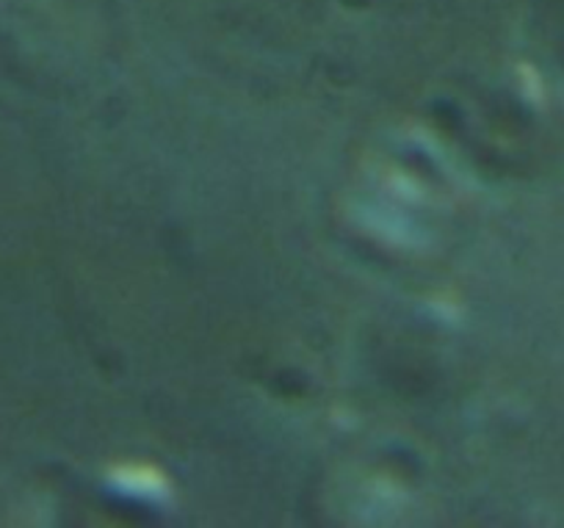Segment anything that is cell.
<instances>
[{"label":"cell","mask_w":564,"mask_h":528,"mask_svg":"<svg viewBox=\"0 0 564 528\" xmlns=\"http://www.w3.org/2000/svg\"><path fill=\"white\" fill-rule=\"evenodd\" d=\"M117 482L122 484L128 493H141V495H155L166 489L164 478H161L155 471H150V467H128L124 473H117Z\"/></svg>","instance_id":"obj_1"}]
</instances>
